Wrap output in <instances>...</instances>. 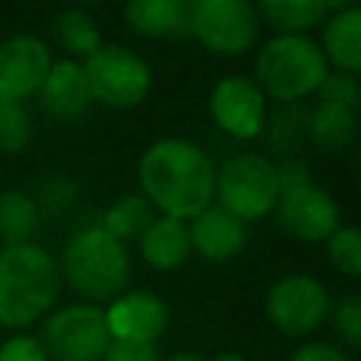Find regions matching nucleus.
I'll list each match as a JSON object with an SVG mask.
<instances>
[{
  "instance_id": "obj_1",
  "label": "nucleus",
  "mask_w": 361,
  "mask_h": 361,
  "mask_svg": "<svg viewBox=\"0 0 361 361\" xmlns=\"http://www.w3.org/2000/svg\"><path fill=\"white\" fill-rule=\"evenodd\" d=\"M138 180L152 209L183 223L206 212L214 197L212 158L183 138H161L149 144L138 161Z\"/></svg>"
},
{
  "instance_id": "obj_2",
  "label": "nucleus",
  "mask_w": 361,
  "mask_h": 361,
  "mask_svg": "<svg viewBox=\"0 0 361 361\" xmlns=\"http://www.w3.org/2000/svg\"><path fill=\"white\" fill-rule=\"evenodd\" d=\"M56 259L34 245H6L0 251V324L23 330L45 316L59 296Z\"/></svg>"
},
{
  "instance_id": "obj_3",
  "label": "nucleus",
  "mask_w": 361,
  "mask_h": 361,
  "mask_svg": "<svg viewBox=\"0 0 361 361\" xmlns=\"http://www.w3.org/2000/svg\"><path fill=\"white\" fill-rule=\"evenodd\" d=\"M59 279H65L87 305L113 302L130 282V254L124 243L110 237L102 226L76 231L62 248Z\"/></svg>"
},
{
  "instance_id": "obj_4",
  "label": "nucleus",
  "mask_w": 361,
  "mask_h": 361,
  "mask_svg": "<svg viewBox=\"0 0 361 361\" xmlns=\"http://www.w3.org/2000/svg\"><path fill=\"white\" fill-rule=\"evenodd\" d=\"M254 85L276 102H296L319 90L330 73L316 39L307 34H276L262 42L254 62Z\"/></svg>"
},
{
  "instance_id": "obj_5",
  "label": "nucleus",
  "mask_w": 361,
  "mask_h": 361,
  "mask_svg": "<svg viewBox=\"0 0 361 361\" xmlns=\"http://www.w3.org/2000/svg\"><path fill=\"white\" fill-rule=\"evenodd\" d=\"M279 195L276 164L259 152H240L214 169V197L237 220H259L274 212Z\"/></svg>"
},
{
  "instance_id": "obj_6",
  "label": "nucleus",
  "mask_w": 361,
  "mask_h": 361,
  "mask_svg": "<svg viewBox=\"0 0 361 361\" xmlns=\"http://www.w3.org/2000/svg\"><path fill=\"white\" fill-rule=\"evenodd\" d=\"M82 71L90 87V99L113 110L141 104L152 87L149 65L144 62V56L124 45H102L85 59Z\"/></svg>"
},
{
  "instance_id": "obj_7",
  "label": "nucleus",
  "mask_w": 361,
  "mask_h": 361,
  "mask_svg": "<svg viewBox=\"0 0 361 361\" xmlns=\"http://www.w3.org/2000/svg\"><path fill=\"white\" fill-rule=\"evenodd\" d=\"M37 341L48 361H102L113 338L104 310L79 302L51 313Z\"/></svg>"
},
{
  "instance_id": "obj_8",
  "label": "nucleus",
  "mask_w": 361,
  "mask_h": 361,
  "mask_svg": "<svg viewBox=\"0 0 361 361\" xmlns=\"http://www.w3.org/2000/svg\"><path fill=\"white\" fill-rule=\"evenodd\" d=\"M189 34L212 54L237 56L254 48L259 17L243 0H189Z\"/></svg>"
},
{
  "instance_id": "obj_9",
  "label": "nucleus",
  "mask_w": 361,
  "mask_h": 361,
  "mask_svg": "<svg viewBox=\"0 0 361 361\" xmlns=\"http://www.w3.org/2000/svg\"><path fill=\"white\" fill-rule=\"evenodd\" d=\"M271 324L285 336H310L330 316V293L307 274H288L276 279L265 296Z\"/></svg>"
},
{
  "instance_id": "obj_10",
  "label": "nucleus",
  "mask_w": 361,
  "mask_h": 361,
  "mask_svg": "<svg viewBox=\"0 0 361 361\" xmlns=\"http://www.w3.org/2000/svg\"><path fill=\"white\" fill-rule=\"evenodd\" d=\"M274 214L279 228L302 243L327 240L338 228V203L327 189L316 186L313 180L305 186L282 189L276 195Z\"/></svg>"
},
{
  "instance_id": "obj_11",
  "label": "nucleus",
  "mask_w": 361,
  "mask_h": 361,
  "mask_svg": "<svg viewBox=\"0 0 361 361\" xmlns=\"http://www.w3.org/2000/svg\"><path fill=\"white\" fill-rule=\"evenodd\" d=\"M51 71V54L34 34H14L0 42V102L23 104L37 96Z\"/></svg>"
},
{
  "instance_id": "obj_12",
  "label": "nucleus",
  "mask_w": 361,
  "mask_h": 361,
  "mask_svg": "<svg viewBox=\"0 0 361 361\" xmlns=\"http://www.w3.org/2000/svg\"><path fill=\"white\" fill-rule=\"evenodd\" d=\"M209 110L217 127L234 138H254L265 124V96L248 76H223L212 87Z\"/></svg>"
},
{
  "instance_id": "obj_13",
  "label": "nucleus",
  "mask_w": 361,
  "mask_h": 361,
  "mask_svg": "<svg viewBox=\"0 0 361 361\" xmlns=\"http://www.w3.org/2000/svg\"><path fill=\"white\" fill-rule=\"evenodd\" d=\"M104 322L113 341L155 344V338L166 330L169 310L152 290H127L104 310Z\"/></svg>"
},
{
  "instance_id": "obj_14",
  "label": "nucleus",
  "mask_w": 361,
  "mask_h": 361,
  "mask_svg": "<svg viewBox=\"0 0 361 361\" xmlns=\"http://www.w3.org/2000/svg\"><path fill=\"white\" fill-rule=\"evenodd\" d=\"M189 240H192V251L200 254L203 259H209V262H228V259H234L245 248L248 228H245L243 220H237L226 209L209 206L206 212H200L192 220Z\"/></svg>"
},
{
  "instance_id": "obj_15",
  "label": "nucleus",
  "mask_w": 361,
  "mask_h": 361,
  "mask_svg": "<svg viewBox=\"0 0 361 361\" xmlns=\"http://www.w3.org/2000/svg\"><path fill=\"white\" fill-rule=\"evenodd\" d=\"M39 99L54 118L73 121L85 116L93 99H90V87H87L82 65L71 59L51 62V71L39 87Z\"/></svg>"
},
{
  "instance_id": "obj_16",
  "label": "nucleus",
  "mask_w": 361,
  "mask_h": 361,
  "mask_svg": "<svg viewBox=\"0 0 361 361\" xmlns=\"http://www.w3.org/2000/svg\"><path fill=\"white\" fill-rule=\"evenodd\" d=\"M322 54L327 62H333L341 73H358L361 71V8L355 3L338 6L324 20L322 34Z\"/></svg>"
},
{
  "instance_id": "obj_17",
  "label": "nucleus",
  "mask_w": 361,
  "mask_h": 361,
  "mask_svg": "<svg viewBox=\"0 0 361 361\" xmlns=\"http://www.w3.org/2000/svg\"><path fill=\"white\" fill-rule=\"evenodd\" d=\"M124 23L141 37H189V0H130Z\"/></svg>"
},
{
  "instance_id": "obj_18",
  "label": "nucleus",
  "mask_w": 361,
  "mask_h": 361,
  "mask_svg": "<svg viewBox=\"0 0 361 361\" xmlns=\"http://www.w3.org/2000/svg\"><path fill=\"white\" fill-rule=\"evenodd\" d=\"M141 243V257L147 265L158 271H172L186 257L192 254V240H189V226L175 217H155L147 231L138 237Z\"/></svg>"
},
{
  "instance_id": "obj_19",
  "label": "nucleus",
  "mask_w": 361,
  "mask_h": 361,
  "mask_svg": "<svg viewBox=\"0 0 361 361\" xmlns=\"http://www.w3.org/2000/svg\"><path fill=\"white\" fill-rule=\"evenodd\" d=\"M338 6L327 0H262L257 8L259 23H271L279 34H305L307 28L324 23Z\"/></svg>"
},
{
  "instance_id": "obj_20",
  "label": "nucleus",
  "mask_w": 361,
  "mask_h": 361,
  "mask_svg": "<svg viewBox=\"0 0 361 361\" xmlns=\"http://www.w3.org/2000/svg\"><path fill=\"white\" fill-rule=\"evenodd\" d=\"M37 223H39L37 203L25 192H20V189L0 192V240L6 245L31 243Z\"/></svg>"
},
{
  "instance_id": "obj_21",
  "label": "nucleus",
  "mask_w": 361,
  "mask_h": 361,
  "mask_svg": "<svg viewBox=\"0 0 361 361\" xmlns=\"http://www.w3.org/2000/svg\"><path fill=\"white\" fill-rule=\"evenodd\" d=\"M307 135L322 149H341L355 135V110L316 102L307 118Z\"/></svg>"
},
{
  "instance_id": "obj_22",
  "label": "nucleus",
  "mask_w": 361,
  "mask_h": 361,
  "mask_svg": "<svg viewBox=\"0 0 361 361\" xmlns=\"http://www.w3.org/2000/svg\"><path fill=\"white\" fill-rule=\"evenodd\" d=\"M54 37L56 42L76 54V56H90L102 48V34L96 28V20L85 8H65L54 17Z\"/></svg>"
},
{
  "instance_id": "obj_23",
  "label": "nucleus",
  "mask_w": 361,
  "mask_h": 361,
  "mask_svg": "<svg viewBox=\"0 0 361 361\" xmlns=\"http://www.w3.org/2000/svg\"><path fill=\"white\" fill-rule=\"evenodd\" d=\"M152 220H155V212L144 195H124L104 212L102 228L118 243H124V240H138Z\"/></svg>"
},
{
  "instance_id": "obj_24",
  "label": "nucleus",
  "mask_w": 361,
  "mask_h": 361,
  "mask_svg": "<svg viewBox=\"0 0 361 361\" xmlns=\"http://www.w3.org/2000/svg\"><path fill=\"white\" fill-rule=\"evenodd\" d=\"M327 257L330 262L350 279L361 274V234L355 226H338L327 240Z\"/></svg>"
},
{
  "instance_id": "obj_25",
  "label": "nucleus",
  "mask_w": 361,
  "mask_h": 361,
  "mask_svg": "<svg viewBox=\"0 0 361 361\" xmlns=\"http://www.w3.org/2000/svg\"><path fill=\"white\" fill-rule=\"evenodd\" d=\"M31 116L25 113L23 104H11V102H0V152L6 155H17L28 147L31 141Z\"/></svg>"
},
{
  "instance_id": "obj_26",
  "label": "nucleus",
  "mask_w": 361,
  "mask_h": 361,
  "mask_svg": "<svg viewBox=\"0 0 361 361\" xmlns=\"http://www.w3.org/2000/svg\"><path fill=\"white\" fill-rule=\"evenodd\" d=\"M316 99L322 104H336V107H347V110H358V102H361V87L355 82L353 73H327L324 82L319 85L316 90Z\"/></svg>"
},
{
  "instance_id": "obj_27",
  "label": "nucleus",
  "mask_w": 361,
  "mask_h": 361,
  "mask_svg": "<svg viewBox=\"0 0 361 361\" xmlns=\"http://www.w3.org/2000/svg\"><path fill=\"white\" fill-rule=\"evenodd\" d=\"M330 319L344 344L361 347V299L355 293H347L336 307H330Z\"/></svg>"
},
{
  "instance_id": "obj_28",
  "label": "nucleus",
  "mask_w": 361,
  "mask_h": 361,
  "mask_svg": "<svg viewBox=\"0 0 361 361\" xmlns=\"http://www.w3.org/2000/svg\"><path fill=\"white\" fill-rule=\"evenodd\" d=\"M0 361H48L39 341L31 336H11L0 347Z\"/></svg>"
},
{
  "instance_id": "obj_29",
  "label": "nucleus",
  "mask_w": 361,
  "mask_h": 361,
  "mask_svg": "<svg viewBox=\"0 0 361 361\" xmlns=\"http://www.w3.org/2000/svg\"><path fill=\"white\" fill-rule=\"evenodd\" d=\"M102 361H161L155 344H138V341H110Z\"/></svg>"
},
{
  "instance_id": "obj_30",
  "label": "nucleus",
  "mask_w": 361,
  "mask_h": 361,
  "mask_svg": "<svg viewBox=\"0 0 361 361\" xmlns=\"http://www.w3.org/2000/svg\"><path fill=\"white\" fill-rule=\"evenodd\" d=\"M288 361H353V358H350L344 350L333 347V344L307 341V344H302L299 350H293Z\"/></svg>"
},
{
  "instance_id": "obj_31",
  "label": "nucleus",
  "mask_w": 361,
  "mask_h": 361,
  "mask_svg": "<svg viewBox=\"0 0 361 361\" xmlns=\"http://www.w3.org/2000/svg\"><path fill=\"white\" fill-rule=\"evenodd\" d=\"M166 361H203L200 355H195V353H175L172 358H166Z\"/></svg>"
},
{
  "instance_id": "obj_32",
  "label": "nucleus",
  "mask_w": 361,
  "mask_h": 361,
  "mask_svg": "<svg viewBox=\"0 0 361 361\" xmlns=\"http://www.w3.org/2000/svg\"><path fill=\"white\" fill-rule=\"evenodd\" d=\"M214 361H245V358H243L240 353H220Z\"/></svg>"
}]
</instances>
